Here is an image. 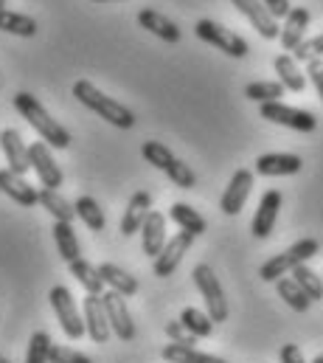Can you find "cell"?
Wrapping results in <instances>:
<instances>
[{
  "instance_id": "6da1fadb",
  "label": "cell",
  "mask_w": 323,
  "mask_h": 363,
  "mask_svg": "<svg viewBox=\"0 0 323 363\" xmlns=\"http://www.w3.org/2000/svg\"><path fill=\"white\" fill-rule=\"evenodd\" d=\"M14 110L37 130V135H40L51 150H68V147H71V133H68L57 118L48 116V110L37 101V96H31V93H26V91L14 93Z\"/></svg>"
},
{
  "instance_id": "7a4b0ae2",
  "label": "cell",
  "mask_w": 323,
  "mask_h": 363,
  "mask_svg": "<svg viewBox=\"0 0 323 363\" xmlns=\"http://www.w3.org/2000/svg\"><path fill=\"white\" fill-rule=\"evenodd\" d=\"M74 96L79 99L87 110H93L98 118H104L107 124H113V127H118V130H130V127L135 124L132 110H127L121 101L104 96V93L98 91L93 82H87V79H79V82L74 85Z\"/></svg>"
},
{
  "instance_id": "3957f363",
  "label": "cell",
  "mask_w": 323,
  "mask_h": 363,
  "mask_svg": "<svg viewBox=\"0 0 323 363\" xmlns=\"http://www.w3.org/2000/svg\"><path fill=\"white\" fill-rule=\"evenodd\" d=\"M318 251H321V242H318V240H312V237L298 240V242H295V245H290L284 254H278V257L267 259V262L261 265L259 276H261L264 281H278V279H284L293 268L307 265Z\"/></svg>"
},
{
  "instance_id": "277c9868",
  "label": "cell",
  "mask_w": 323,
  "mask_h": 363,
  "mask_svg": "<svg viewBox=\"0 0 323 363\" xmlns=\"http://www.w3.org/2000/svg\"><path fill=\"white\" fill-rule=\"evenodd\" d=\"M194 284H197V290H200V296H203V301H205V313H208V318L214 321V324H222V321H228V298H225V290H222V284H220V279H217V273L211 271V265H197L194 271Z\"/></svg>"
},
{
  "instance_id": "5b68a950",
  "label": "cell",
  "mask_w": 323,
  "mask_h": 363,
  "mask_svg": "<svg viewBox=\"0 0 323 363\" xmlns=\"http://www.w3.org/2000/svg\"><path fill=\"white\" fill-rule=\"evenodd\" d=\"M194 34L203 43L214 45L217 51H222V54H228L234 60H242V57H247V51H250V45H247L244 37H239L237 31H231V28H225L220 23H214V20H197Z\"/></svg>"
},
{
  "instance_id": "8992f818",
  "label": "cell",
  "mask_w": 323,
  "mask_h": 363,
  "mask_svg": "<svg viewBox=\"0 0 323 363\" xmlns=\"http://www.w3.org/2000/svg\"><path fill=\"white\" fill-rule=\"evenodd\" d=\"M48 298H51V307H54V313H57V321H60L62 333H65L71 341H79L81 335H87L84 321H81V313H79V307H76V298H74V293H71L65 284L51 287Z\"/></svg>"
},
{
  "instance_id": "52a82bcc",
  "label": "cell",
  "mask_w": 323,
  "mask_h": 363,
  "mask_svg": "<svg viewBox=\"0 0 323 363\" xmlns=\"http://www.w3.org/2000/svg\"><path fill=\"white\" fill-rule=\"evenodd\" d=\"M259 113L261 118L273 121V124H281V127H290L295 133H312L318 127V118L310 113V110H301V107H290V104H281V101H267V104H259Z\"/></svg>"
},
{
  "instance_id": "ba28073f",
  "label": "cell",
  "mask_w": 323,
  "mask_h": 363,
  "mask_svg": "<svg viewBox=\"0 0 323 363\" xmlns=\"http://www.w3.org/2000/svg\"><path fill=\"white\" fill-rule=\"evenodd\" d=\"M28 164H31V169L37 172L42 189H60L62 181H65V178H62V169H60V164L54 161L51 147H48L45 141H34V144L28 147Z\"/></svg>"
},
{
  "instance_id": "9c48e42d",
  "label": "cell",
  "mask_w": 323,
  "mask_h": 363,
  "mask_svg": "<svg viewBox=\"0 0 323 363\" xmlns=\"http://www.w3.org/2000/svg\"><path fill=\"white\" fill-rule=\"evenodd\" d=\"M101 298H104V313H107V321H110L113 335L118 341H132L135 338V324H132V315L127 310L124 296L107 290V293H101Z\"/></svg>"
},
{
  "instance_id": "30bf717a",
  "label": "cell",
  "mask_w": 323,
  "mask_h": 363,
  "mask_svg": "<svg viewBox=\"0 0 323 363\" xmlns=\"http://www.w3.org/2000/svg\"><path fill=\"white\" fill-rule=\"evenodd\" d=\"M191 242H194V234H188V231H177L171 240H166L163 251L155 257V265H152L155 276H158V279H169L171 273L177 271V265H180V259L188 254Z\"/></svg>"
},
{
  "instance_id": "8fae6325",
  "label": "cell",
  "mask_w": 323,
  "mask_h": 363,
  "mask_svg": "<svg viewBox=\"0 0 323 363\" xmlns=\"http://www.w3.org/2000/svg\"><path fill=\"white\" fill-rule=\"evenodd\" d=\"M281 203H284V197H281V191H278V189H270V191H264V194H261L259 208H256L253 223H250V231H253V237H256V240H267V237L273 234Z\"/></svg>"
},
{
  "instance_id": "7c38bea8",
  "label": "cell",
  "mask_w": 323,
  "mask_h": 363,
  "mask_svg": "<svg viewBox=\"0 0 323 363\" xmlns=\"http://www.w3.org/2000/svg\"><path fill=\"white\" fill-rule=\"evenodd\" d=\"M231 3L237 6L239 14H244V17L250 20V26H253L264 40H278L281 26H278V20L267 11V6H264L261 0H231Z\"/></svg>"
},
{
  "instance_id": "4fadbf2b",
  "label": "cell",
  "mask_w": 323,
  "mask_h": 363,
  "mask_svg": "<svg viewBox=\"0 0 323 363\" xmlns=\"http://www.w3.org/2000/svg\"><path fill=\"white\" fill-rule=\"evenodd\" d=\"M304 169L301 155L293 152H267L256 158V175L261 178H284V175H298Z\"/></svg>"
},
{
  "instance_id": "5bb4252c",
  "label": "cell",
  "mask_w": 323,
  "mask_h": 363,
  "mask_svg": "<svg viewBox=\"0 0 323 363\" xmlns=\"http://www.w3.org/2000/svg\"><path fill=\"white\" fill-rule=\"evenodd\" d=\"M250 191H253V172H250V169H237L231 183H228V189H225V194H222V200H220L222 214L237 217L244 208Z\"/></svg>"
},
{
  "instance_id": "9a60e30c",
  "label": "cell",
  "mask_w": 323,
  "mask_h": 363,
  "mask_svg": "<svg viewBox=\"0 0 323 363\" xmlns=\"http://www.w3.org/2000/svg\"><path fill=\"white\" fill-rule=\"evenodd\" d=\"M310 20H312V14H310L307 6H295V9H290V14L284 17V26H281V34H278L284 51H295V48L304 43L307 28H310Z\"/></svg>"
},
{
  "instance_id": "2e32d148",
  "label": "cell",
  "mask_w": 323,
  "mask_h": 363,
  "mask_svg": "<svg viewBox=\"0 0 323 363\" xmlns=\"http://www.w3.org/2000/svg\"><path fill=\"white\" fill-rule=\"evenodd\" d=\"M84 330L93 338V344H107V338L113 335L101 296H90L87 293V298H84Z\"/></svg>"
},
{
  "instance_id": "e0dca14e",
  "label": "cell",
  "mask_w": 323,
  "mask_h": 363,
  "mask_svg": "<svg viewBox=\"0 0 323 363\" xmlns=\"http://www.w3.org/2000/svg\"><path fill=\"white\" fill-rule=\"evenodd\" d=\"M0 150H3L6 161H8V169L14 175H23L26 178V172L31 169V164H28V147L23 144V135L14 127H6L0 133Z\"/></svg>"
},
{
  "instance_id": "ac0fdd59",
  "label": "cell",
  "mask_w": 323,
  "mask_h": 363,
  "mask_svg": "<svg viewBox=\"0 0 323 363\" xmlns=\"http://www.w3.org/2000/svg\"><path fill=\"white\" fill-rule=\"evenodd\" d=\"M149 208H152V194L149 191H135L127 203V211L121 217V234L124 237H132V234H141L147 217H149Z\"/></svg>"
},
{
  "instance_id": "d6986e66",
  "label": "cell",
  "mask_w": 323,
  "mask_h": 363,
  "mask_svg": "<svg viewBox=\"0 0 323 363\" xmlns=\"http://www.w3.org/2000/svg\"><path fill=\"white\" fill-rule=\"evenodd\" d=\"M0 191L6 197H11L17 206H37V189L26 181L23 175H14L11 169H0Z\"/></svg>"
},
{
  "instance_id": "ffe728a7",
  "label": "cell",
  "mask_w": 323,
  "mask_h": 363,
  "mask_svg": "<svg viewBox=\"0 0 323 363\" xmlns=\"http://www.w3.org/2000/svg\"><path fill=\"white\" fill-rule=\"evenodd\" d=\"M138 26L147 28L149 34H155L163 43H180V28H177V23H171L166 14L155 11V9H141V11H138Z\"/></svg>"
},
{
  "instance_id": "44dd1931",
  "label": "cell",
  "mask_w": 323,
  "mask_h": 363,
  "mask_svg": "<svg viewBox=\"0 0 323 363\" xmlns=\"http://www.w3.org/2000/svg\"><path fill=\"white\" fill-rule=\"evenodd\" d=\"M166 245V214L161 211H149L144 228H141V248L147 257H158Z\"/></svg>"
},
{
  "instance_id": "7402d4cb",
  "label": "cell",
  "mask_w": 323,
  "mask_h": 363,
  "mask_svg": "<svg viewBox=\"0 0 323 363\" xmlns=\"http://www.w3.org/2000/svg\"><path fill=\"white\" fill-rule=\"evenodd\" d=\"M98 276L104 279V284H110V290L113 293H118V296H135L138 293V279L132 276V273H127L124 268H118V265H113V262H101L98 265Z\"/></svg>"
},
{
  "instance_id": "603a6c76",
  "label": "cell",
  "mask_w": 323,
  "mask_h": 363,
  "mask_svg": "<svg viewBox=\"0 0 323 363\" xmlns=\"http://www.w3.org/2000/svg\"><path fill=\"white\" fill-rule=\"evenodd\" d=\"M37 203H40L57 223H74V217H76V208H74L57 189H40V191H37Z\"/></svg>"
},
{
  "instance_id": "cb8c5ba5",
  "label": "cell",
  "mask_w": 323,
  "mask_h": 363,
  "mask_svg": "<svg viewBox=\"0 0 323 363\" xmlns=\"http://www.w3.org/2000/svg\"><path fill=\"white\" fill-rule=\"evenodd\" d=\"M276 74H278V82L284 85V91H293V93H301L307 88V77L301 74L298 62L290 57V54H278L276 62H273Z\"/></svg>"
},
{
  "instance_id": "d4e9b609",
  "label": "cell",
  "mask_w": 323,
  "mask_h": 363,
  "mask_svg": "<svg viewBox=\"0 0 323 363\" xmlns=\"http://www.w3.org/2000/svg\"><path fill=\"white\" fill-rule=\"evenodd\" d=\"M169 217H171L174 225H180V231H188V234H194V237L205 234V228H208L205 217H203L200 211H194L188 203H174V206L169 208Z\"/></svg>"
},
{
  "instance_id": "484cf974",
  "label": "cell",
  "mask_w": 323,
  "mask_h": 363,
  "mask_svg": "<svg viewBox=\"0 0 323 363\" xmlns=\"http://www.w3.org/2000/svg\"><path fill=\"white\" fill-rule=\"evenodd\" d=\"M0 31L14 34V37H37L40 26H37V20L31 14H20V11L3 9L0 11Z\"/></svg>"
},
{
  "instance_id": "4316f807",
  "label": "cell",
  "mask_w": 323,
  "mask_h": 363,
  "mask_svg": "<svg viewBox=\"0 0 323 363\" xmlns=\"http://www.w3.org/2000/svg\"><path fill=\"white\" fill-rule=\"evenodd\" d=\"M161 358L166 363H228L225 358L200 352L197 347H180V344H169V347H163Z\"/></svg>"
},
{
  "instance_id": "83f0119b",
  "label": "cell",
  "mask_w": 323,
  "mask_h": 363,
  "mask_svg": "<svg viewBox=\"0 0 323 363\" xmlns=\"http://www.w3.org/2000/svg\"><path fill=\"white\" fill-rule=\"evenodd\" d=\"M54 242H57V251L60 257L71 265L81 257L79 240H76V231L71 228V223H54Z\"/></svg>"
},
{
  "instance_id": "f1b7e54d",
  "label": "cell",
  "mask_w": 323,
  "mask_h": 363,
  "mask_svg": "<svg viewBox=\"0 0 323 363\" xmlns=\"http://www.w3.org/2000/svg\"><path fill=\"white\" fill-rule=\"evenodd\" d=\"M74 208H76V217H79V220L87 225V228H90V231H104L107 217H104V208L98 206V200H96V197L81 194L79 200L74 203Z\"/></svg>"
},
{
  "instance_id": "f546056e",
  "label": "cell",
  "mask_w": 323,
  "mask_h": 363,
  "mask_svg": "<svg viewBox=\"0 0 323 363\" xmlns=\"http://www.w3.org/2000/svg\"><path fill=\"white\" fill-rule=\"evenodd\" d=\"M71 273H74V279L79 281L81 287L90 293V296H101V290H104V279L98 276V268H93L87 259H76V262H71L68 265Z\"/></svg>"
},
{
  "instance_id": "4dcf8cb0",
  "label": "cell",
  "mask_w": 323,
  "mask_h": 363,
  "mask_svg": "<svg viewBox=\"0 0 323 363\" xmlns=\"http://www.w3.org/2000/svg\"><path fill=\"white\" fill-rule=\"evenodd\" d=\"M180 321H183V327H186L194 338H211V335H214V321L208 318V313H203V310H197V307H186V310L180 313Z\"/></svg>"
},
{
  "instance_id": "1f68e13d",
  "label": "cell",
  "mask_w": 323,
  "mask_h": 363,
  "mask_svg": "<svg viewBox=\"0 0 323 363\" xmlns=\"http://www.w3.org/2000/svg\"><path fill=\"white\" fill-rule=\"evenodd\" d=\"M276 290H278V296L287 301V307H293L295 313H307V310L312 307L310 296L295 284V279H278V281H276Z\"/></svg>"
},
{
  "instance_id": "d6a6232c",
  "label": "cell",
  "mask_w": 323,
  "mask_h": 363,
  "mask_svg": "<svg viewBox=\"0 0 323 363\" xmlns=\"http://www.w3.org/2000/svg\"><path fill=\"white\" fill-rule=\"evenodd\" d=\"M293 279H295V284L310 296V301H321L323 298V279L312 271V268H307V265L293 268Z\"/></svg>"
},
{
  "instance_id": "836d02e7",
  "label": "cell",
  "mask_w": 323,
  "mask_h": 363,
  "mask_svg": "<svg viewBox=\"0 0 323 363\" xmlns=\"http://www.w3.org/2000/svg\"><path fill=\"white\" fill-rule=\"evenodd\" d=\"M141 155L147 158V164H152L155 169H161L166 172L171 164H174V155H171V150L161 144V141H144L141 144Z\"/></svg>"
},
{
  "instance_id": "e575fe53",
  "label": "cell",
  "mask_w": 323,
  "mask_h": 363,
  "mask_svg": "<svg viewBox=\"0 0 323 363\" xmlns=\"http://www.w3.org/2000/svg\"><path fill=\"white\" fill-rule=\"evenodd\" d=\"M244 96L250 101H259V104H267V101H278L284 96V85L281 82H250L244 85Z\"/></svg>"
},
{
  "instance_id": "d590c367",
  "label": "cell",
  "mask_w": 323,
  "mask_h": 363,
  "mask_svg": "<svg viewBox=\"0 0 323 363\" xmlns=\"http://www.w3.org/2000/svg\"><path fill=\"white\" fill-rule=\"evenodd\" d=\"M51 335L45 330H37L28 341V352H26V363H48L51 361Z\"/></svg>"
},
{
  "instance_id": "8d00e7d4",
  "label": "cell",
  "mask_w": 323,
  "mask_h": 363,
  "mask_svg": "<svg viewBox=\"0 0 323 363\" xmlns=\"http://www.w3.org/2000/svg\"><path fill=\"white\" fill-rule=\"evenodd\" d=\"M166 175H169V181L174 183L177 189H194V183H197L194 169L186 161H180V158H174V164L166 169Z\"/></svg>"
},
{
  "instance_id": "74e56055",
  "label": "cell",
  "mask_w": 323,
  "mask_h": 363,
  "mask_svg": "<svg viewBox=\"0 0 323 363\" xmlns=\"http://www.w3.org/2000/svg\"><path fill=\"white\" fill-rule=\"evenodd\" d=\"M315 57H323V34L312 37V40H304L295 51H293V60L295 62H310Z\"/></svg>"
},
{
  "instance_id": "f35d334b",
  "label": "cell",
  "mask_w": 323,
  "mask_h": 363,
  "mask_svg": "<svg viewBox=\"0 0 323 363\" xmlns=\"http://www.w3.org/2000/svg\"><path fill=\"white\" fill-rule=\"evenodd\" d=\"M166 335H169V341H171V344H180V347H194V344H197V338L183 327V321H180V318L166 324Z\"/></svg>"
},
{
  "instance_id": "ab89813d",
  "label": "cell",
  "mask_w": 323,
  "mask_h": 363,
  "mask_svg": "<svg viewBox=\"0 0 323 363\" xmlns=\"http://www.w3.org/2000/svg\"><path fill=\"white\" fill-rule=\"evenodd\" d=\"M48 363H93L87 355H81L76 350H71V347H60V344H54L51 347V361Z\"/></svg>"
},
{
  "instance_id": "60d3db41",
  "label": "cell",
  "mask_w": 323,
  "mask_h": 363,
  "mask_svg": "<svg viewBox=\"0 0 323 363\" xmlns=\"http://www.w3.org/2000/svg\"><path fill=\"white\" fill-rule=\"evenodd\" d=\"M307 77H310V82L315 85V91H318V96H321V101H323V62H321V57H315V60H310V62H307Z\"/></svg>"
},
{
  "instance_id": "b9f144b4",
  "label": "cell",
  "mask_w": 323,
  "mask_h": 363,
  "mask_svg": "<svg viewBox=\"0 0 323 363\" xmlns=\"http://www.w3.org/2000/svg\"><path fill=\"white\" fill-rule=\"evenodd\" d=\"M261 3L267 6V11H270L276 20L287 17V14H290V9H293V6H290V0H261Z\"/></svg>"
},
{
  "instance_id": "7bdbcfd3",
  "label": "cell",
  "mask_w": 323,
  "mask_h": 363,
  "mask_svg": "<svg viewBox=\"0 0 323 363\" xmlns=\"http://www.w3.org/2000/svg\"><path fill=\"white\" fill-rule=\"evenodd\" d=\"M278 361L281 363H307L304 361V355H301V350H298L295 344H284L281 352H278Z\"/></svg>"
},
{
  "instance_id": "ee69618b",
  "label": "cell",
  "mask_w": 323,
  "mask_h": 363,
  "mask_svg": "<svg viewBox=\"0 0 323 363\" xmlns=\"http://www.w3.org/2000/svg\"><path fill=\"white\" fill-rule=\"evenodd\" d=\"M93 3H118V0H93Z\"/></svg>"
},
{
  "instance_id": "f6af8a7d",
  "label": "cell",
  "mask_w": 323,
  "mask_h": 363,
  "mask_svg": "<svg viewBox=\"0 0 323 363\" xmlns=\"http://www.w3.org/2000/svg\"><path fill=\"white\" fill-rule=\"evenodd\" d=\"M312 363H323V355H318V358H315Z\"/></svg>"
},
{
  "instance_id": "bcb514c9",
  "label": "cell",
  "mask_w": 323,
  "mask_h": 363,
  "mask_svg": "<svg viewBox=\"0 0 323 363\" xmlns=\"http://www.w3.org/2000/svg\"><path fill=\"white\" fill-rule=\"evenodd\" d=\"M3 9H6V0H0V11H3Z\"/></svg>"
},
{
  "instance_id": "7dc6e473",
  "label": "cell",
  "mask_w": 323,
  "mask_h": 363,
  "mask_svg": "<svg viewBox=\"0 0 323 363\" xmlns=\"http://www.w3.org/2000/svg\"><path fill=\"white\" fill-rule=\"evenodd\" d=\"M0 363H11V361H8V358H3V355H0Z\"/></svg>"
}]
</instances>
